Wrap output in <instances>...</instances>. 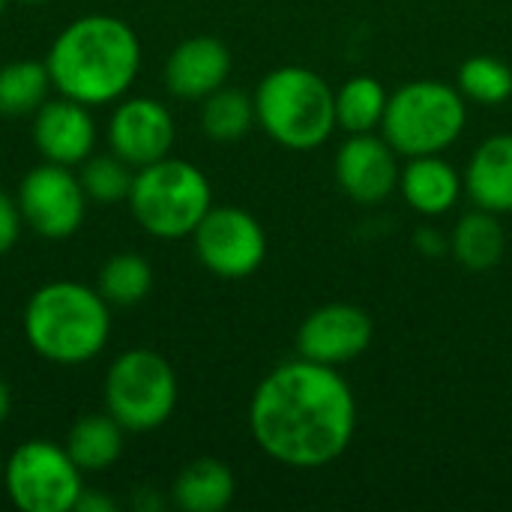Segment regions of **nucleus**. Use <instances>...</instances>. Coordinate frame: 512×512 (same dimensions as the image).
Instances as JSON below:
<instances>
[{
    "instance_id": "15",
    "label": "nucleus",
    "mask_w": 512,
    "mask_h": 512,
    "mask_svg": "<svg viewBox=\"0 0 512 512\" xmlns=\"http://www.w3.org/2000/svg\"><path fill=\"white\" fill-rule=\"evenodd\" d=\"M231 51L216 36H189L165 60V87L177 99H207L225 87Z\"/></svg>"
},
{
    "instance_id": "26",
    "label": "nucleus",
    "mask_w": 512,
    "mask_h": 512,
    "mask_svg": "<svg viewBox=\"0 0 512 512\" xmlns=\"http://www.w3.org/2000/svg\"><path fill=\"white\" fill-rule=\"evenodd\" d=\"M459 90L480 105H501L512 96V69L498 57L477 54L459 66Z\"/></svg>"
},
{
    "instance_id": "9",
    "label": "nucleus",
    "mask_w": 512,
    "mask_h": 512,
    "mask_svg": "<svg viewBox=\"0 0 512 512\" xmlns=\"http://www.w3.org/2000/svg\"><path fill=\"white\" fill-rule=\"evenodd\" d=\"M24 225L45 240L72 237L87 213V195L69 165L45 162L30 168L15 195Z\"/></svg>"
},
{
    "instance_id": "29",
    "label": "nucleus",
    "mask_w": 512,
    "mask_h": 512,
    "mask_svg": "<svg viewBox=\"0 0 512 512\" xmlns=\"http://www.w3.org/2000/svg\"><path fill=\"white\" fill-rule=\"evenodd\" d=\"M414 240H417V249H423L426 255H441V252L447 249L444 237H441L438 231H432V228H423Z\"/></svg>"
},
{
    "instance_id": "10",
    "label": "nucleus",
    "mask_w": 512,
    "mask_h": 512,
    "mask_svg": "<svg viewBox=\"0 0 512 512\" xmlns=\"http://www.w3.org/2000/svg\"><path fill=\"white\" fill-rule=\"evenodd\" d=\"M192 240L198 261L219 279H246L267 258L261 222L240 207H210Z\"/></svg>"
},
{
    "instance_id": "8",
    "label": "nucleus",
    "mask_w": 512,
    "mask_h": 512,
    "mask_svg": "<svg viewBox=\"0 0 512 512\" xmlns=\"http://www.w3.org/2000/svg\"><path fill=\"white\" fill-rule=\"evenodd\" d=\"M3 489L21 512H69L84 492V471L66 447L30 438L12 450L3 468Z\"/></svg>"
},
{
    "instance_id": "7",
    "label": "nucleus",
    "mask_w": 512,
    "mask_h": 512,
    "mask_svg": "<svg viewBox=\"0 0 512 512\" xmlns=\"http://www.w3.org/2000/svg\"><path fill=\"white\" fill-rule=\"evenodd\" d=\"M177 408V375L150 348L123 351L105 375V411L126 432H153Z\"/></svg>"
},
{
    "instance_id": "25",
    "label": "nucleus",
    "mask_w": 512,
    "mask_h": 512,
    "mask_svg": "<svg viewBox=\"0 0 512 512\" xmlns=\"http://www.w3.org/2000/svg\"><path fill=\"white\" fill-rule=\"evenodd\" d=\"M132 165L123 162L117 153H102V156H87L81 162V171H78V180L84 186V195L87 201L93 204H117V201H126L129 198V189H132Z\"/></svg>"
},
{
    "instance_id": "11",
    "label": "nucleus",
    "mask_w": 512,
    "mask_h": 512,
    "mask_svg": "<svg viewBox=\"0 0 512 512\" xmlns=\"http://www.w3.org/2000/svg\"><path fill=\"white\" fill-rule=\"evenodd\" d=\"M174 117L153 96L117 99L108 120V147L132 168L159 162L174 147Z\"/></svg>"
},
{
    "instance_id": "19",
    "label": "nucleus",
    "mask_w": 512,
    "mask_h": 512,
    "mask_svg": "<svg viewBox=\"0 0 512 512\" xmlns=\"http://www.w3.org/2000/svg\"><path fill=\"white\" fill-rule=\"evenodd\" d=\"M123 426L105 414H84L66 435V453L84 474H102L123 456Z\"/></svg>"
},
{
    "instance_id": "4",
    "label": "nucleus",
    "mask_w": 512,
    "mask_h": 512,
    "mask_svg": "<svg viewBox=\"0 0 512 512\" xmlns=\"http://www.w3.org/2000/svg\"><path fill=\"white\" fill-rule=\"evenodd\" d=\"M255 120L288 150H315L336 129V93L306 66H279L255 90Z\"/></svg>"
},
{
    "instance_id": "24",
    "label": "nucleus",
    "mask_w": 512,
    "mask_h": 512,
    "mask_svg": "<svg viewBox=\"0 0 512 512\" xmlns=\"http://www.w3.org/2000/svg\"><path fill=\"white\" fill-rule=\"evenodd\" d=\"M153 288V267L135 252L111 255L99 270V294L111 306H138Z\"/></svg>"
},
{
    "instance_id": "13",
    "label": "nucleus",
    "mask_w": 512,
    "mask_h": 512,
    "mask_svg": "<svg viewBox=\"0 0 512 512\" xmlns=\"http://www.w3.org/2000/svg\"><path fill=\"white\" fill-rule=\"evenodd\" d=\"M336 180L357 204H381L399 186L396 150L372 132L351 135L336 153Z\"/></svg>"
},
{
    "instance_id": "30",
    "label": "nucleus",
    "mask_w": 512,
    "mask_h": 512,
    "mask_svg": "<svg viewBox=\"0 0 512 512\" xmlns=\"http://www.w3.org/2000/svg\"><path fill=\"white\" fill-rule=\"evenodd\" d=\"M9 408H12V396H9L6 381L0 378V426H3V423H6V417H9Z\"/></svg>"
},
{
    "instance_id": "31",
    "label": "nucleus",
    "mask_w": 512,
    "mask_h": 512,
    "mask_svg": "<svg viewBox=\"0 0 512 512\" xmlns=\"http://www.w3.org/2000/svg\"><path fill=\"white\" fill-rule=\"evenodd\" d=\"M3 468H6V459H3V453H0V483H3Z\"/></svg>"
},
{
    "instance_id": "5",
    "label": "nucleus",
    "mask_w": 512,
    "mask_h": 512,
    "mask_svg": "<svg viewBox=\"0 0 512 512\" xmlns=\"http://www.w3.org/2000/svg\"><path fill=\"white\" fill-rule=\"evenodd\" d=\"M126 204L147 234L159 240H180L192 237L210 213L213 189L198 165L165 156L135 171Z\"/></svg>"
},
{
    "instance_id": "20",
    "label": "nucleus",
    "mask_w": 512,
    "mask_h": 512,
    "mask_svg": "<svg viewBox=\"0 0 512 512\" xmlns=\"http://www.w3.org/2000/svg\"><path fill=\"white\" fill-rule=\"evenodd\" d=\"M504 246H507V237H504L498 216L480 207L459 219L453 240H450L453 258L471 273L492 270L504 258Z\"/></svg>"
},
{
    "instance_id": "21",
    "label": "nucleus",
    "mask_w": 512,
    "mask_h": 512,
    "mask_svg": "<svg viewBox=\"0 0 512 512\" xmlns=\"http://www.w3.org/2000/svg\"><path fill=\"white\" fill-rule=\"evenodd\" d=\"M51 75L42 60H12L0 66V114L27 117L48 99Z\"/></svg>"
},
{
    "instance_id": "3",
    "label": "nucleus",
    "mask_w": 512,
    "mask_h": 512,
    "mask_svg": "<svg viewBox=\"0 0 512 512\" xmlns=\"http://www.w3.org/2000/svg\"><path fill=\"white\" fill-rule=\"evenodd\" d=\"M27 345L48 363L81 366L99 357L111 336V303L84 282L57 279L36 288L24 306Z\"/></svg>"
},
{
    "instance_id": "27",
    "label": "nucleus",
    "mask_w": 512,
    "mask_h": 512,
    "mask_svg": "<svg viewBox=\"0 0 512 512\" xmlns=\"http://www.w3.org/2000/svg\"><path fill=\"white\" fill-rule=\"evenodd\" d=\"M21 225H24V216H21L18 201L9 198L6 192H0V255H6L18 243Z\"/></svg>"
},
{
    "instance_id": "18",
    "label": "nucleus",
    "mask_w": 512,
    "mask_h": 512,
    "mask_svg": "<svg viewBox=\"0 0 512 512\" xmlns=\"http://www.w3.org/2000/svg\"><path fill=\"white\" fill-rule=\"evenodd\" d=\"M237 480L231 468L219 459H195L189 462L174 486L171 498L183 512H219L234 501Z\"/></svg>"
},
{
    "instance_id": "2",
    "label": "nucleus",
    "mask_w": 512,
    "mask_h": 512,
    "mask_svg": "<svg viewBox=\"0 0 512 512\" xmlns=\"http://www.w3.org/2000/svg\"><path fill=\"white\" fill-rule=\"evenodd\" d=\"M45 66L60 96L90 108L111 105L141 72V39L117 15H81L54 36Z\"/></svg>"
},
{
    "instance_id": "16",
    "label": "nucleus",
    "mask_w": 512,
    "mask_h": 512,
    "mask_svg": "<svg viewBox=\"0 0 512 512\" xmlns=\"http://www.w3.org/2000/svg\"><path fill=\"white\" fill-rule=\"evenodd\" d=\"M465 189L480 210L512 213V135H492L474 150Z\"/></svg>"
},
{
    "instance_id": "1",
    "label": "nucleus",
    "mask_w": 512,
    "mask_h": 512,
    "mask_svg": "<svg viewBox=\"0 0 512 512\" xmlns=\"http://www.w3.org/2000/svg\"><path fill=\"white\" fill-rule=\"evenodd\" d=\"M255 444L279 465L324 468L336 462L357 429L351 384L324 363L294 360L273 369L249 402Z\"/></svg>"
},
{
    "instance_id": "22",
    "label": "nucleus",
    "mask_w": 512,
    "mask_h": 512,
    "mask_svg": "<svg viewBox=\"0 0 512 512\" xmlns=\"http://www.w3.org/2000/svg\"><path fill=\"white\" fill-rule=\"evenodd\" d=\"M387 90L372 75H354L336 93V126L348 135H363L381 126L387 111Z\"/></svg>"
},
{
    "instance_id": "14",
    "label": "nucleus",
    "mask_w": 512,
    "mask_h": 512,
    "mask_svg": "<svg viewBox=\"0 0 512 512\" xmlns=\"http://www.w3.org/2000/svg\"><path fill=\"white\" fill-rule=\"evenodd\" d=\"M33 144L45 162L69 168L81 165L96 147V120L90 105H81L69 96L45 99L33 114Z\"/></svg>"
},
{
    "instance_id": "33",
    "label": "nucleus",
    "mask_w": 512,
    "mask_h": 512,
    "mask_svg": "<svg viewBox=\"0 0 512 512\" xmlns=\"http://www.w3.org/2000/svg\"><path fill=\"white\" fill-rule=\"evenodd\" d=\"M21 3H45V0H21Z\"/></svg>"
},
{
    "instance_id": "32",
    "label": "nucleus",
    "mask_w": 512,
    "mask_h": 512,
    "mask_svg": "<svg viewBox=\"0 0 512 512\" xmlns=\"http://www.w3.org/2000/svg\"><path fill=\"white\" fill-rule=\"evenodd\" d=\"M3 9H6V0H0V15H3Z\"/></svg>"
},
{
    "instance_id": "12",
    "label": "nucleus",
    "mask_w": 512,
    "mask_h": 512,
    "mask_svg": "<svg viewBox=\"0 0 512 512\" xmlns=\"http://www.w3.org/2000/svg\"><path fill=\"white\" fill-rule=\"evenodd\" d=\"M372 318L351 303H330L315 309L297 330V351L324 366L357 360L372 345Z\"/></svg>"
},
{
    "instance_id": "17",
    "label": "nucleus",
    "mask_w": 512,
    "mask_h": 512,
    "mask_svg": "<svg viewBox=\"0 0 512 512\" xmlns=\"http://www.w3.org/2000/svg\"><path fill=\"white\" fill-rule=\"evenodd\" d=\"M399 189L411 210H417L423 216H441L459 201L462 177L438 153L414 156L405 165V171L399 174Z\"/></svg>"
},
{
    "instance_id": "28",
    "label": "nucleus",
    "mask_w": 512,
    "mask_h": 512,
    "mask_svg": "<svg viewBox=\"0 0 512 512\" xmlns=\"http://www.w3.org/2000/svg\"><path fill=\"white\" fill-rule=\"evenodd\" d=\"M75 512H114V501L111 498H105V495H99V492H81V498H78V504H75Z\"/></svg>"
},
{
    "instance_id": "23",
    "label": "nucleus",
    "mask_w": 512,
    "mask_h": 512,
    "mask_svg": "<svg viewBox=\"0 0 512 512\" xmlns=\"http://www.w3.org/2000/svg\"><path fill=\"white\" fill-rule=\"evenodd\" d=\"M201 102V129L213 141H240L255 123V99L243 90L219 87Z\"/></svg>"
},
{
    "instance_id": "6",
    "label": "nucleus",
    "mask_w": 512,
    "mask_h": 512,
    "mask_svg": "<svg viewBox=\"0 0 512 512\" xmlns=\"http://www.w3.org/2000/svg\"><path fill=\"white\" fill-rule=\"evenodd\" d=\"M462 90L441 81H411L387 99L381 120L387 144L399 156H432L447 150L465 129Z\"/></svg>"
}]
</instances>
